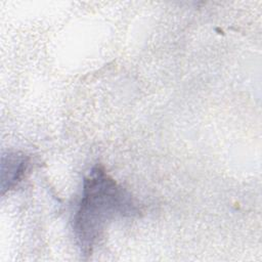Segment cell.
I'll return each instance as SVG.
<instances>
[{
  "label": "cell",
  "instance_id": "obj_1",
  "mask_svg": "<svg viewBox=\"0 0 262 262\" xmlns=\"http://www.w3.org/2000/svg\"><path fill=\"white\" fill-rule=\"evenodd\" d=\"M140 212L132 195L120 186L100 165L84 179L82 198L74 218V230L81 252L91 255L108 223L118 216Z\"/></svg>",
  "mask_w": 262,
  "mask_h": 262
},
{
  "label": "cell",
  "instance_id": "obj_2",
  "mask_svg": "<svg viewBox=\"0 0 262 262\" xmlns=\"http://www.w3.org/2000/svg\"><path fill=\"white\" fill-rule=\"evenodd\" d=\"M30 165V159L24 154L9 152L2 158V193L21 181Z\"/></svg>",
  "mask_w": 262,
  "mask_h": 262
}]
</instances>
